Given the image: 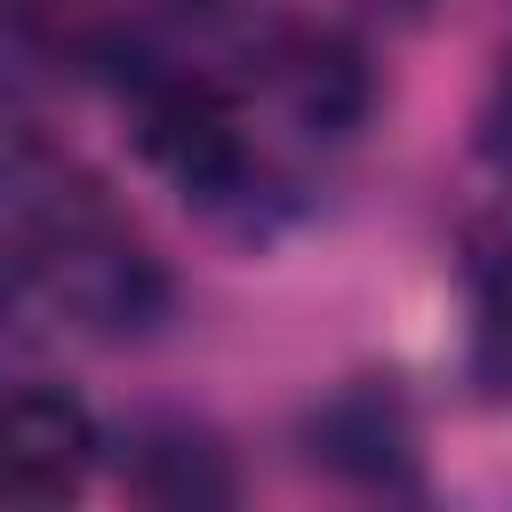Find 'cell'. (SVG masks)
<instances>
[{
    "label": "cell",
    "instance_id": "cell-6",
    "mask_svg": "<svg viewBox=\"0 0 512 512\" xmlns=\"http://www.w3.org/2000/svg\"><path fill=\"white\" fill-rule=\"evenodd\" d=\"M504 160H512V72H504V112H496V136H488Z\"/></svg>",
    "mask_w": 512,
    "mask_h": 512
},
{
    "label": "cell",
    "instance_id": "cell-2",
    "mask_svg": "<svg viewBox=\"0 0 512 512\" xmlns=\"http://www.w3.org/2000/svg\"><path fill=\"white\" fill-rule=\"evenodd\" d=\"M96 424L72 392L48 384H0V496L8 504H56L88 480Z\"/></svg>",
    "mask_w": 512,
    "mask_h": 512
},
{
    "label": "cell",
    "instance_id": "cell-3",
    "mask_svg": "<svg viewBox=\"0 0 512 512\" xmlns=\"http://www.w3.org/2000/svg\"><path fill=\"white\" fill-rule=\"evenodd\" d=\"M120 480L144 496V504H168V512H192V504H232V464L224 448L184 424V416H144L128 432V456H120Z\"/></svg>",
    "mask_w": 512,
    "mask_h": 512
},
{
    "label": "cell",
    "instance_id": "cell-1",
    "mask_svg": "<svg viewBox=\"0 0 512 512\" xmlns=\"http://www.w3.org/2000/svg\"><path fill=\"white\" fill-rule=\"evenodd\" d=\"M136 136L152 152V168L216 224L232 232H264L280 208V176L264 160V144L248 136L240 104L216 96L208 80H152L136 96Z\"/></svg>",
    "mask_w": 512,
    "mask_h": 512
},
{
    "label": "cell",
    "instance_id": "cell-4",
    "mask_svg": "<svg viewBox=\"0 0 512 512\" xmlns=\"http://www.w3.org/2000/svg\"><path fill=\"white\" fill-rule=\"evenodd\" d=\"M312 448L328 464L360 472V480H392V464L408 456V416L384 392H344V400H328L312 416Z\"/></svg>",
    "mask_w": 512,
    "mask_h": 512
},
{
    "label": "cell",
    "instance_id": "cell-5",
    "mask_svg": "<svg viewBox=\"0 0 512 512\" xmlns=\"http://www.w3.org/2000/svg\"><path fill=\"white\" fill-rule=\"evenodd\" d=\"M472 288H480V360H488L496 376H512V224L480 240Z\"/></svg>",
    "mask_w": 512,
    "mask_h": 512
}]
</instances>
